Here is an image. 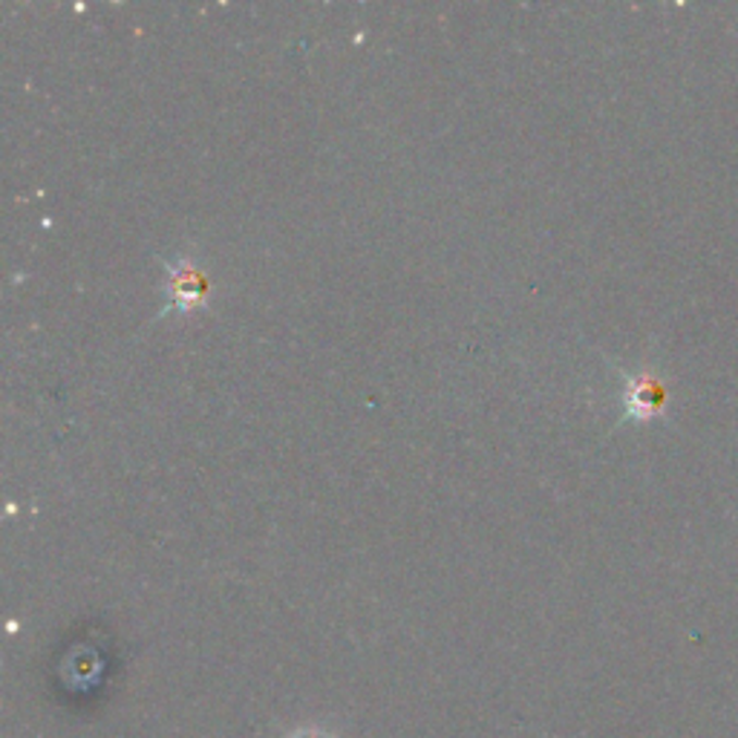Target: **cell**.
<instances>
[{
	"instance_id": "obj_1",
	"label": "cell",
	"mask_w": 738,
	"mask_h": 738,
	"mask_svg": "<svg viewBox=\"0 0 738 738\" xmlns=\"http://www.w3.org/2000/svg\"><path fill=\"white\" fill-rule=\"evenodd\" d=\"M168 269H171V297L176 309H190L206 297L208 280L197 266L180 260V263H168Z\"/></svg>"
},
{
	"instance_id": "obj_2",
	"label": "cell",
	"mask_w": 738,
	"mask_h": 738,
	"mask_svg": "<svg viewBox=\"0 0 738 738\" xmlns=\"http://www.w3.org/2000/svg\"><path fill=\"white\" fill-rule=\"evenodd\" d=\"M661 404H664V386L652 376L635 378L629 386V413L638 419H649L652 413L661 410Z\"/></svg>"
}]
</instances>
